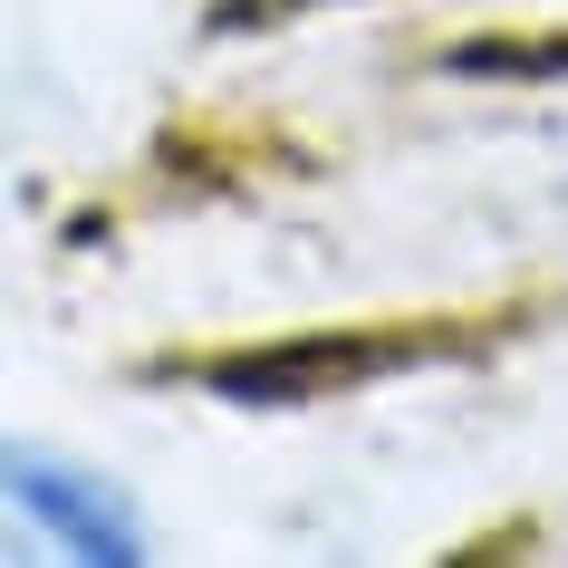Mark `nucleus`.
<instances>
[{"mask_svg": "<svg viewBox=\"0 0 568 568\" xmlns=\"http://www.w3.org/2000/svg\"><path fill=\"white\" fill-rule=\"evenodd\" d=\"M491 328H453V318H424V328H347V337H300V347H232V357L203 366L212 395H241V405H300V395H328L347 376H376V366H405L424 347H473Z\"/></svg>", "mask_w": 568, "mask_h": 568, "instance_id": "f257e3e1", "label": "nucleus"}, {"mask_svg": "<svg viewBox=\"0 0 568 568\" xmlns=\"http://www.w3.org/2000/svg\"><path fill=\"white\" fill-rule=\"evenodd\" d=\"M0 501L20 510L39 539H59L68 559H88V568H135V559H145V520H135V501H125L106 473H88V463L0 444Z\"/></svg>", "mask_w": 568, "mask_h": 568, "instance_id": "f03ea898", "label": "nucleus"}]
</instances>
